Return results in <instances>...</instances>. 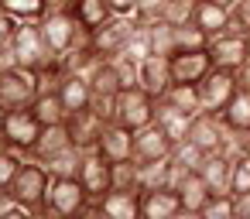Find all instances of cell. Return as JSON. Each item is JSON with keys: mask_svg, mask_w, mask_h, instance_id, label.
<instances>
[{"mask_svg": "<svg viewBox=\"0 0 250 219\" xmlns=\"http://www.w3.org/2000/svg\"><path fill=\"white\" fill-rule=\"evenodd\" d=\"M206 45H209V38H206L195 24L171 28V55H178V52H199V48H206Z\"/></svg>", "mask_w": 250, "mask_h": 219, "instance_id": "cell-33", "label": "cell"}, {"mask_svg": "<svg viewBox=\"0 0 250 219\" xmlns=\"http://www.w3.org/2000/svg\"><path fill=\"white\" fill-rule=\"evenodd\" d=\"M113 188L120 192H141L137 188V161H117L113 164Z\"/></svg>", "mask_w": 250, "mask_h": 219, "instance_id": "cell-41", "label": "cell"}, {"mask_svg": "<svg viewBox=\"0 0 250 219\" xmlns=\"http://www.w3.org/2000/svg\"><path fill=\"white\" fill-rule=\"evenodd\" d=\"M55 89H59V96H62V103H65L69 113L89 110V103H93V89H89V79H86V76H69V72H62V79H59Z\"/></svg>", "mask_w": 250, "mask_h": 219, "instance_id": "cell-22", "label": "cell"}, {"mask_svg": "<svg viewBox=\"0 0 250 219\" xmlns=\"http://www.w3.org/2000/svg\"><path fill=\"white\" fill-rule=\"evenodd\" d=\"M106 4H110V11H113L117 18H134L137 0H106Z\"/></svg>", "mask_w": 250, "mask_h": 219, "instance_id": "cell-47", "label": "cell"}, {"mask_svg": "<svg viewBox=\"0 0 250 219\" xmlns=\"http://www.w3.org/2000/svg\"><path fill=\"white\" fill-rule=\"evenodd\" d=\"M0 151H4V144H0Z\"/></svg>", "mask_w": 250, "mask_h": 219, "instance_id": "cell-57", "label": "cell"}, {"mask_svg": "<svg viewBox=\"0 0 250 219\" xmlns=\"http://www.w3.org/2000/svg\"><path fill=\"white\" fill-rule=\"evenodd\" d=\"M96 154H100L103 161H110V164L130 161V158H134V130H127V127H120V123H110V127L103 130V140H100Z\"/></svg>", "mask_w": 250, "mask_h": 219, "instance_id": "cell-18", "label": "cell"}, {"mask_svg": "<svg viewBox=\"0 0 250 219\" xmlns=\"http://www.w3.org/2000/svg\"><path fill=\"white\" fill-rule=\"evenodd\" d=\"M21 164H24L21 154H14V151H0V192H11V185H14Z\"/></svg>", "mask_w": 250, "mask_h": 219, "instance_id": "cell-42", "label": "cell"}, {"mask_svg": "<svg viewBox=\"0 0 250 219\" xmlns=\"http://www.w3.org/2000/svg\"><path fill=\"white\" fill-rule=\"evenodd\" d=\"M106 127H110V123H106L103 117H96L93 110H76V113H69V117H65V134H69L72 147H79L83 154L100 147V140H103V130H106Z\"/></svg>", "mask_w": 250, "mask_h": 219, "instance_id": "cell-11", "label": "cell"}, {"mask_svg": "<svg viewBox=\"0 0 250 219\" xmlns=\"http://www.w3.org/2000/svg\"><path fill=\"white\" fill-rule=\"evenodd\" d=\"M171 137L158 123H147L134 134V161H165L171 158Z\"/></svg>", "mask_w": 250, "mask_h": 219, "instance_id": "cell-15", "label": "cell"}, {"mask_svg": "<svg viewBox=\"0 0 250 219\" xmlns=\"http://www.w3.org/2000/svg\"><path fill=\"white\" fill-rule=\"evenodd\" d=\"M0 219H38L35 212H28V209H21V205H14L7 216H0Z\"/></svg>", "mask_w": 250, "mask_h": 219, "instance_id": "cell-50", "label": "cell"}, {"mask_svg": "<svg viewBox=\"0 0 250 219\" xmlns=\"http://www.w3.org/2000/svg\"><path fill=\"white\" fill-rule=\"evenodd\" d=\"M151 55H168L171 59V24H154L151 28Z\"/></svg>", "mask_w": 250, "mask_h": 219, "instance_id": "cell-44", "label": "cell"}, {"mask_svg": "<svg viewBox=\"0 0 250 219\" xmlns=\"http://www.w3.org/2000/svg\"><path fill=\"white\" fill-rule=\"evenodd\" d=\"M236 219H250V192L236 195Z\"/></svg>", "mask_w": 250, "mask_h": 219, "instance_id": "cell-48", "label": "cell"}, {"mask_svg": "<svg viewBox=\"0 0 250 219\" xmlns=\"http://www.w3.org/2000/svg\"><path fill=\"white\" fill-rule=\"evenodd\" d=\"M206 52H209V59H212L216 69L236 72V69L247 62V41H243V35H236V31H223V35L209 38Z\"/></svg>", "mask_w": 250, "mask_h": 219, "instance_id": "cell-13", "label": "cell"}, {"mask_svg": "<svg viewBox=\"0 0 250 219\" xmlns=\"http://www.w3.org/2000/svg\"><path fill=\"white\" fill-rule=\"evenodd\" d=\"M18 28H21V21L11 18L4 7H0V52H11V45L18 38Z\"/></svg>", "mask_w": 250, "mask_h": 219, "instance_id": "cell-46", "label": "cell"}, {"mask_svg": "<svg viewBox=\"0 0 250 219\" xmlns=\"http://www.w3.org/2000/svg\"><path fill=\"white\" fill-rule=\"evenodd\" d=\"M89 205V195L83 192L79 178H52L48 199L38 212V219H76Z\"/></svg>", "mask_w": 250, "mask_h": 219, "instance_id": "cell-1", "label": "cell"}, {"mask_svg": "<svg viewBox=\"0 0 250 219\" xmlns=\"http://www.w3.org/2000/svg\"><path fill=\"white\" fill-rule=\"evenodd\" d=\"M188 140L195 147H202L206 154H236L240 144H236V134L226 130L223 117L219 113H195L192 123H188Z\"/></svg>", "mask_w": 250, "mask_h": 219, "instance_id": "cell-2", "label": "cell"}, {"mask_svg": "<svg viewBox=\"0 0 250 219\" xmlns=\"http://www.w3.org/2000/svg\"><path fill=\"white\" fill-rule=\"evenodd\" d=\"M154 123L171 137V144H178V140H185L188 137V123H192V117H185L182 110H175V106H168L165 100H158V110H154Z\"/></svg>", "mask_w": 250, "mask_h": 219, "instance_id": "cell-28", "label": "cell"}, {"mask_svg": "<svg viewBox=\"0 0 250 219\" xmlns=\"http://www.w3.org/2000/svg\"><path fill=\"white\" fill-rule=\"evenodd\" d=\"M171 219H202V216H199V212H185V209H182V212H178V216H171Z\"/></svg>", "mask_w": 250, "mask_h": 219, "instance_id": "cell-54", "label": "cell"}, {"mask_svg": "<svg viewBox=\"0 0 250 219\" xmlns=\"http://www.w3.org/2000/svg\"><path fill=\"white\" fill-rule=\"evenodd\" d=\"M11 59H14V65L31 69V72H45L48 65L59 62V55L48 52L38 21H28V24L18 28V38H14V45H11Z\"/></svg>", "mask_w": 250, "mask_h": 219, "instance_id": "cell-4", "label": "cell"}, {"mask_svg": "<svg viewBox=\"0 0 250 219\" xmlns=\"http://www.w3.org/2000/svg\"><path fill=\"white\" fill-rule=\"evenodd\" d=\"M195 4H199V0H168L161 21H165V24H171V28L192 24V18H195Z\"/></svg>", "mask_w": 250, "mask_h": 219, "instance_id": "cell-37", "label": "cell"}, {"mask_svg": "<svg viewBox=\"0 0 250 219\" xmlns=\"http://www.w3.org/2000/svg\"><path fill=\"white\" fill-rule=\"evenodd\" d=\"M38 93H42V79L31 69L14 65L0 76V106H7V110H31Z\"/></svg>", "mask_w": 250, "mask_h": 219, "instance_id": "cell-6", "label": "cell"}, {"mask_svg": "<svg viewBox=\"0 0 250 219\" xmlns=\"http://www.w3.org/2000/svg\"><path fill=\"white\" fill-rule=\"evenodd\" d=\"M48 185H52L48 168L38 164V161H31V158H24V164H21V171H18L14 185H11V199L21 209H28V212L38 216L42 205H45V199H48Z\"/></svg>", "mask_w": 250, "mask_h": 219, "instance_id": "cell-3", "label": "cell"}, {"mask_svg": "<svg viewBox=\"0 0 250 219\" xmlns=\"http://www.w3.org/2000/svg\"><path fill=\"white\" fill-rule=\"evenodd\" d=\"M202 219H236V199L226 192V195H212L206 205H202V212H199Z\"/></svg>", "mask_w": 250, "mask_h": 219, "instance_id": "cell-38", "label": "cell"}, {"mask_svg": "<svg viewBox=\"0 0 250 219\" xmlns=\"http://www.w3.org/2000/svg\"><path fill=\"white\" fill-rule=\"evenodd\" d=\"M250 192V154L236 151L233 154V168H229V195H247Z\"/></svg>", "mask_w": 250, "mask_h": 219, "instance_id": "cell-35", "label": "cell"}, {"mask_svg": "<svg viewBox=\"0 0 250 219\" xmlns=\"http://www.w3.org/2000/svg\"><path fill=\"white\" fill-rule=\"evenodd\" d=\"M219 117L229 134H247L250 130V89H236V96L226 103V110Z\"/></svg>", "mask_w": 250, "mask_h": 219, "instance_id": "cell-29", "label": "cell"}, {"mask_svg": "<svg viewBox=\"0 0 250 219\" xmlns=\"http://www.w3.org/2000/svg\"><path fill=\"white\" fill-rule=\"evenodd\" d=\"M76 178H79L83 192L89 195V202H100V199L113 188V164H110V161H103L96 151H86Z\"/></svg>", "mask_w": 250, "mask_h": 219, "instance_id": "cell-12", "label": "cell"}, {"mask_svg": "<svg viewBox=\"0 0 250 219\" xmlns=\"http://www.w3.org/2000/svg\"><path fill=\"white\" fill-rule=\"evenodd\" d=\"M168 106H175V110H182L185 117H195V113H202V103H199V89L195 86H188V82H171L168 86V93L161 96Z\"/></svg>", "mask_w": 250, "mask_h": 219, "instance_id": "cell-30", "label": "cell"}, {"mask_svg": "<svg viewBox=\"0 0 250 219\" xmlns=\"http://www.w3.org/2000/svg\"><path fill=\"white\" fill-rule=\"evenodd\" d=\"M110 62H113L117 79H120L124 89H130V86L141 82V62H137V59H130V55H117V59H110Z\"/></svg>", "mask_w": 250, "mask_h": 219, "instance_id": "cell-40", "label": "cell"}, {"mask_svg": "<svg viewBox=\"0 0 250 219\" xmlns=\"http://www.w3.org/2000/svg\"><path fill=\"white\" fill-rule=\"evenodd\" d=\"M42 123L31 110H11L7 113V123H4V134H0V144H4V151H14L21 158H31L38 137H42Z\"/></svg>", "mask_w": 250, "mask_h": 219, "instance_id": "cell-7", "label": "cell"}, {"mask_svg": "<svg viewBox=\"0 0 250 219\" xmlns=\"http://www.w3.org/2000/svg\"><path fill=\"white\" fill-rule=\"evenodd\" d=\"M236 82H240V89H250V59L236 69Z\"/></svg>", "mask_w": 250, "mask_h": 219, "instance_id": "cell-49", "label": "cell"}, {"mask_svg": "<svg viewBox=\"0 0 250 219\" xmlns=\"http://www.w3.org/2000/svg\"><path fill=\"white\" fill-rule=\"evenodd\" d=\"M202 158H206V151H202V147H195L188 137H185V140H178V144L171 147V164H175V168L195 171V168L202 164Z\"/></svg>", "mask_w": 250, "mask_h": 219, "instance_id": "cell-36", "label": "cell"}, {"mask_svg": "<svg viewBox=\"0 0 250 219\" xmlns=\"http://www.w3.org/2000/svg\"><path fill=\"white\" fill-rule=\"evenodd\" d=\"M79 164H83V151H79V147H69V151H62L59 158H52L45 168H48L52 178H76V175H79Z\"/></svg>", "mask_w": 250, "mask_h": 219, "instance_id": "cell-34", "label": "cell"}, {"mask_svg": "<svg viewBox=\"0 0 250 219\" xmlns=\"http://www.w3.org/2000/svg\"><path fill=\"white\" fill-rule=\"evenodd\" d=\"M195 89H199V103H202L206 113H223L226 103L236 96L240 82H236V72L212 65V69L202 76V82H195Z\"/></svg>", "mask_w": 250, "mask_h": 219, "instance_id": "cell-9", "label": "cell"}, {"mask_svg": "<svg viewBox=\"0 0 250 219\" xmlns=\"http://www.w3.org/2000/svg\"><path fill=\"white\" fill-rule=\"evenodd\" d=\"M79 219H106V216H103V209H100L96 202H89V205H86V212H83Z\"/></svg>", "mask_w": 250, "mask_h": 219, "instance_id": "cell-52", "label": "cell"}, {"mask_svg": "<svg viewBox=\"0 0 250 219\" xmlns=\"http://www.w3.org/2000/svg\"><path fill=\"white\" fill-rule=\"evenodd\" d=\"M89 89H93V96H120V79H117V69H113V62H100L96 65V72L89 76Z\"/></svg>", "mask_w": 250, "mask_h": 219, "instance_id": "cell-32", "label": "cell"}, {"mask_svg": "<svg viewBox=\"0 0 250 219\" xmlns=\"http://www.w3.org/2000/svg\"><path fill=\"white\" fill-rule=\"evenodd\" d=\"M31 113L38 117L42 127H59V123H65V117H69V110H65L59 89H42L38 100L31 103Z\"/></svg>", "mask_w": 250, "mask_h": 219, "instance_id": "cell-27", "label": "cell"}, {"mask_svg": "<svg viewBox=\"0 0 250 219\" xmlns=\"http://www.w3.org/2000/svg\"><path fill=\"white\" fill-rule=\"evenodd\" d=\"M0 7L11 18H18L21 24H28V21H42L48 14V0H0Z\"/></svg>", "mask_w": 250, "mask_h": 219, "instance_id": "cell-31", "label": "cell"}, {"mask_svg": "<svg viewBox=\"0 0 250 219\" xmlns=\"http://www.w3.org/2000/svg\"><path fill=\"white\" fill-rule=\"evenodd\" d=\"M124 55H130V59H147L151 55V28H134V35H130V41H127V48H124Z\"/></svg>", "mask_w": 250, "mask_h": 219, "instance_id": "cell-43", "label": "cell"}, {"mask_svg": "<svg viewBox=\"0 0 250 219\" xmlns=\"http://www.w3.org/2000/svg\"><path fill=\"white\" fill-rule=\"evenodd\" d=\"M236 144H240L243 154H250V130H247V134H236Z\"/></svg>", "mask_w": 250, "mask_h": 219, "instance_id": "cell-53", "label": "cell"}, {"mask_svg": "<svg viewBox=\"0 0 250 219\" xmlns=\"http://www.w3.org/2000/svg\"><path fill=\"white\" fill-rule=\"evenodd\" d=\"M76 219H79V216H76Z\"/></svg>", "mask_w": 250, "mask_h": 219, "instance_id": "cell-58", "label": "cell"}, {"mask_svg": "<svg viewBox=\"0 0 250 219\" xmlns=\"http://www.w3.org/2000/svg\"><path fill=\"white\" fill-rule=\"evenodd\" d=\"M72 18L79 21V28L86 35H93V31H100L113 18V11H110L106 0H76V4H72Z\"/></svg>", "mask_w": 250, "mask_h": 219, "instance_id": "cell-26", "label": "cell"}, {"mask_svg": "<svg viewBox=\"0 0 250 219\" xmlns=\"http://www.w3.org/2000/svg\"><path fill=\"white\" fill-rule=\"evenodd\" d=\"M171 188L178 192V199H182V209H185V212H202V205L212 199V192H209V185L199 178V171L175 168V175H171Z\"/></svg>", "mask_w": 250, "mask_h": 219, "instance_id": "cell-14", "label": "cell"}, {"mask_svg": "<svg viewBox=\"0 0 250 219\" xmlns=\"http://www.w3.org/2000/svg\"><path fill=\"white\" fill-rule=\"evenodd\" d=\"M38 28H42V38H45V45H48L52 55H65L69 48H76L79 41L89 38V35L79 28V21L72 18V11H48V14L38 21Z\"/></svg>", "mask_w": 250, "mask_h": 219, "instance_id": "cell-5", "label": "cell"}, {"mask_svg": "<svg viewBox=\"0 0 250 219\" xmlns=\"http://www.w3.org/2000/svg\"><path fill=\"white\" fill-rule=\"evenodd\" d=\"M229 31L250 35V0H240V4L229 7Z\"/></svg>", "mask_w": 250, "mask_h": 219, "instance_id": "cell-45", "label": "cell"}, {"mask_svg": "<svg viewBox=\"0 0 250 219\" xmlns=\"http://www.w3.org/2000/svg\"><path fill=\"white\" fill-rule=\"evenodd\" d=\"M165 4H168V0H137V7H134V21H137L141 28H154V24H161Z\"/></svg>", "mask_w": 250, "mask_h": 219, "instance_id": "cell-39", "label": "cell"}, {"mask_svg": "<svg viewBox=\"0 0 250 219\" xmlns=\"http://www.w3.org/2000/svg\"><path fill=\"white\" fill-rule=\"evenodd\" d=\"M7 113H11L7 106H0V134H4V123H7Z\"/></svg>", "mask_w": 250, "mask_h": 219, "instance_id": "cell-55", "label": "cell"}, {"mask_svg": "<svg viewBox=\"0 0 250 219\" xmlns=\"http://www.w3.org/2000/svg\"><path fill=\"white\" fill-rule=\"evenodd\" d=\"M171 82L175 79H171V59L168 55H147V59H141V82L137 86L144 93H151L154 100H161Z\"/></svg>", "mask_w": 250, "mask_h": 219, "instance_id": "cell-16", "label": "cell"}, {"mask_svg": "<svg viewBox=\"0 0 250 219\" xmlns=\"http://www.w3.org/2000/svg\"><path fill=\"white\" fill-rule=\"evenodd\" d=\"M229 168H233V154H206L195 171L209 185L212 195H226L229 192Z\"/></svg>", "mask_w": 250, "mask_h": 219, "instance_id": "cell-20", "label": "cell"}, {"mask_svg": "<svg viewBox=\"0 0 250 219\" xmlns=\"http://www.w3.org/2000/svg\"><path fill=\"white\" fill-rule=\"evenodd\" d=\"M209 69H212V59H209L206 48L171 55V79H175V82H188V86H195V82H202V76H206Z\"/></svg>", "mask_w": 250, "mask_h": 219, "instance_id": "cell-17", "label": "cell"}, {"mask_svg": "<svg viewBox=\"0 0 250 219\" xmlns=\"http://www.w3.org/2000/svg\"><path fill=\"white\" fill-rule=\"evenodd\" d=\"M192 24H195L206 38H216V35L229 31V11L219 7V4H212V0H199V4H195V18H192Z\"/></svg>", "mask_w": 250, "mask_h": 219, "instance_id": "cell-23", "label": "cell"}, {"mask_svg": "<svg viewBox=\"0 0 250 219\" xmlns=\"http://www.w3.org/2000/svg\"><path fill=\"white\" fill-rule=\"evenodd\" d=\"M14 205H18V202L11 199V192H0V216H7V212H11Z\"/></svg>", "mask_w": 250, "mask_h": 219, "instance_id": "cell-51", "label": "cell"}, {"mask_svg": "<svg viewBox=\"0 0 250 219\" xmlns=\"http://www.w3.org/2000/svg\"><path fill=\"white\" fill-rule=\"evenodd\" d=\"M106 219H141V192H120V188H110L100 202Z\"/></svg>", "mask_w": 250, "mask_h": 219, "instance_id": "cell-21", "label": "cell"}, {"mask_svg": "<svg viewBox=\"0 0 250 219\" xmlns=\"http://www.w3.org/2000/svg\"><path fill=\"white\" fill-rule=\"evenodd\" d=\"M134 28H137L134 18H117V14H113L100 31L89 35V45H93V52H96L103 62H110V59L124 55V48H127V41H130Z\"/></svg>", "mask_w": 250, "mask_h": 219, "instance_id": "cell-10", "label": "cell"}, {"mask_svg": "<svg viewBox=\"0 0 250 219\" xmlns=\"http://www.w3.org/2000/svg\"><path fill=\"white\" fill-rule=\"evenodd\" d=\"M182 212V199L175 188L141 192V219H171Z\"/></svg>", "mask_w": 250, "mask_h": 219, "instance_id": "cell-19", "label": "cell"}, {"mask_svg": "<svg viewBox=\"0 0 250 219\" xmlns=\"http://www.w3.org/2000/svg\"><path fill=\"white\" fill-rule=\"evenodd\" d=\"M154 110H158V100L151 93H144L141 86H130V89H120V96H117L113 123H120V127L137 134L141 127L154 123Z\"/></svg>", "mask_w": 250, "mask_h": 219, "instance_id": "cell-8", "label": "cell"}, {"mask_svg": "<svg viewBox=\"0 0 250 219\" xmlns=\"http://www.w3.org/2000/svg\"><path fill=\"white\" fill-rule=\"evenodd\" d=\"M243 41H247V59H250V35H243Z\"/></svg>", "mask_w": 250, "mask_h": 219, "instance_id": "cell-56", "label": "cell"}, {"mask_svg": "<svg viewBox=\"0 0 250 219\" xmlns=\"http://www.w3.org/2000/svg\"><path fill=\"white\" fill-rule=\"evenodd\" d=\"M69 147H72V140H69V134H65V123H59V127H45L42 137H38V144H35V151H31V161L48 164L52 158H59V154L69 151Z\"/></svg>", "mask_w": 250, "mask_h": 219, "instance_id": "cell-24", "label": "cell"}, {"mask_svg": "<svg viewBox=\"0 0 250 219\" xmlns=\"http://www.w3.org/2000/svg\"><path fill=\"white\" fill-rule=\"evenodd\" d=\"M171 175H175L171 158H165V161H137V188L141 192L171 188Z\"/></svg>", "mask_w": 250, "mask_h": 219, "instance_id": "cell-25", "label": "cell"}]
</instances>
